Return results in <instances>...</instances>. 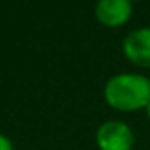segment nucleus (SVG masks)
Instances as JSON below:
<instances>
[{"label": "nucleus", "mask_w": 150, "mask_h": 150, "mask_svg": "<svg viewBox=\"0 0 150 150\" xmlns=\"http://www.w3.org/2000/svg\"><path fill=\"white\" fill-rule=\"evenodd\" d=\"M133 12L131 0H100L96 4V16L107 26L124 25Z\"/></svg>", "instance_id": "nucleus-4"}, {"label": "nucleus", "mask_w": 150, "mask_h": 150, "mask_svg": "<svg viewBox=\"0 0 150 150\" xmlns=\"http://www.w3.org/2000/svg\"><path fill=\"white\" fill-rule=\"evenodd\" d=\"M96 142L101 150H131L133 133L127 124L119 120H110L98 129Z\"/></svg>", "instance_id": "nucleus-2"}, {"label": "nucleus", "mask_w": 150, "mask_h": 150, "mask_svg": "<svg viewBox=\"0 0 150 150\" xmlns=\"http://www.w3.org/2000/svg\"><path fill=\"white\" fill-rule=\"evenodd\" d=\"M107 103L124 112L147 108L150 105V79L138 74H120L105 86Z\"/></svg>", "instance_id": "nucleus-1"}, {"label": "nucleus", "mask_w": 150, "mask_h": 150, "mask_svg": "<svg viewBox=\"0 0 150 150\" xmlns=\"http://www.w3.org/2000/svg\"><path fill=\"white\" fill-rule=\"evenodd\" d=\"M124 54L136 65L150 67V28H140L124 40Z\"/></svg>", "instance_id": "nucleus-3"}, {"label": "nucleus", "mask_w": 150, "mask_h": 150, "mask_svg": "<svg viewBox=\"0 0 150 150\" xmlns=\"http://www.w3.org/2000/svg\"><path fill=\"white\" fill-rule=\"evenodd\" d=\"M147 113H149V117H150V105L147 107Z\"/></svg>", "instance_id": "nucleus-6"}, {"label": "nucleus", "mask_w": 150, "mask_h": 150, "mask_svg": "<svg viewBox=\"0 0 150 150\" xmlns=\"http://www.w3.org/2000/svg\"><path fill=\"white\" fill-rule=\"evenodd\" d=\"M0 150H14L12 149V143L9 138H5L4 134H0Z\"/></svg>", "instance_id": "nucleus-5"}]
</instances>
